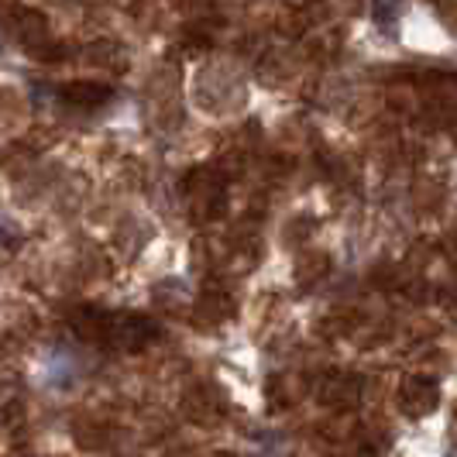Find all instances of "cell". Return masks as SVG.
I'll list each match as a JSON object with an SVG mask.
<instances>
[{
	"instance_id": "1",
	"label": "cell",
	"mask_w": 457,
	"mask_h": 457,
	"mask_svg": "<svg viewBox=\"0 0 457 457\" xmlns=\"http://www.w3.org/2000/svg\"><path fill=\"white\" fill-rule=\"evenodd\" d=\"M395 406L403 416L410 420H427L434 416L436 406H440V382L427 371H416V375H406L403 386L395 392Z\"/></svg>"
},
{
	"instance_id": "2",
	"label": "cell",
	"mask_w": 457,
	"mask_h": 457,
	"mask_svg": "<svg viewBox=\"0 0 457 457\" xmlns=\"http://www.w3.org/2000/svg\"><path fill=\"white\" fill-rule=\"evenodd\" d=\"M317 399L334 412L354 410L361 399V378L354 371H327L317 382Z\"/></svg>"
},
{
	"instance_id": "3",
	"label": "cell",
	"mask_w": 457,
	"mask_h": 457,
	"mask_svg": "<svg viewBox=\"0 0 457 457\" xmlns=\"http://www.w3.org/2000/svg\"><path fill=\"white\" fill-rule=\"evenodd\" d=\"M159 337V323L141 313H114V334H111V347L120 351H141L148 341Z\"/></svg>"
},
{
	"instance_id": "4",
	"label": "cell",
	"mask_w": 457,
	"mask_h": 457,
	"mask_svg": "<svg viewBox=\"0 0 457 457\" xmlns=\"http://www.w3.org/2000/svg\"><path fill=\"white\" fill-rule=\"evenodd\" d=\"M72 330H76V337L87 344H107L111 347V334H114V313H107V310H100V306H79L72 317Z\"/></svg>"
},
{
	"instance_id": "5",
	"label": "cell",
	"mask_w": 457,
	"mask_h": 457,
	"mask_svg": "<svg viewBox=\"0 0 457 457\" xmlns=\"http://www.w3.org/2000/svg\"><path fill=\"white\" fill-rule=\"evenodd\" d=\"M7 28H11V35H14L28 52H35V48H42V46L52 42L46 14H38L35 7H21V11H14V14L7 18Z\"/></svg>"
},
{
	"instance_id": "6",
	"label": "cell",
	"mask_w": 457,
	"mask_h": 457,
	"mask_svg": "<svg viewBox=\"0 0 457 457\" xmlns=\"http://www.w3.org/2000/svg\"><path fill=\"white\" fill-rule=\"evenodd\" d=\"M237 313V303L230 296L228 289H220V286H210L200 293L196 299V323H204V327H220V323H228L230 317Z\"/></svg>"
},
{
	"instance_id": "7",
	"label": "cell",
	"mask_w": 457,
	"mask_h": 457,
	"mask_svg": "<svg viewBox=\"0 0 457 457\" xmlns=\"http://www.w3.org/2000/svg\"><path fill=\"white\" fill-rule=\"evenodd\" d=\"M59 96H62V104L76 107V111H96V107H104V104L114 96V90H111L107 83L76 79V83H66V87L59 90Z\"/></svg>"
},
{
	"instance_id": "8",
	"label": "cell",
	"mask_w": 457,
	"mask_h": 457,
	"mask_svg": "<svg viewBox=\"0 0 457 457\" xmlns=\"http://www.w3.org/2000/svg\"><path fill=\"white\" fill-rule=\"evenodd\" d=\"M183 412L186 420H193V423H213L224 412V399H220V392L210 389V386H193L183 395Z\"/></svg>"
},
{
	"instance_id": "9",
	"label": "cell",
	"mask_w": 457,
	"mask_h": 457,
	"mask_svg": "<svg viewBox=\"0 0 457 457\" xmlns=\"http://www.w3.org/2000/svg\"><path fill=\"white\" fill-rule=\"evenodd\" d=\"M330 272V254L327 252H303L296 262V282L299 286H313V282H320L327 278Z\"/></svg>"
},
{
	"instance_id": "10",
	"label": "cell",
	"mask_w": 457,
	"mask_h": 457,
	"mask_svg": "<svg viewBox=\"0 0 457 457\" xmlns=\"http://www.w3.org/2000/svg\"><path fill=\"white\" fill-rule=\"evenodd\" d=\"M107 436H111V430L100 427V423H79V427H76V444H79V447H104Z\"/></svg>"
},
{
	"instance_id": "11",
	"label": "cell",
	"mask_w": 457,
	"mask_h": 457,
	"mask_svg": "<svg viewBox=\"0 0 457 457\" xmlns=\"http://www.w3.org/2000/svg\"><path fill=\"white\" fill-rule=\"evenodd\" d=\"M440 200H444V189H440L434 179H427V183L420 179V183H416V206H420V210H436Z\"/></svg>"
},
{
	"instance_id": "12",
	"label": "cell",
	"mask_w": 457,
	"mask_h": 457,
	"mask_svg": "<svg viewBox=\"0 0 457 457\" xmlns=\"http://www.w3.org/2000/svg\"><path fill=\"white\" fill-rule=\"evenodd\" d=\"M317 228V220L313 217H296L289 228H286V245H299V241H306L310 234Z\"/></svg>"
},
{
	"instance_id": "13",
	"label": "cell",
	"mask_w": 457,
	"mask_h": 457,
	"mask_svg": "<svg viewBox=\"0 0 457 457\" xmlns=\"http://www.w3.org/2000/svg\"><path fill=\"white\" fill-rule=\"evenodd\" d=\"M31 55H35L38 62H46V66H59V62L69 55V46H62V42H48V46L35 48Z\"/></svg>"
}]
</instances>
